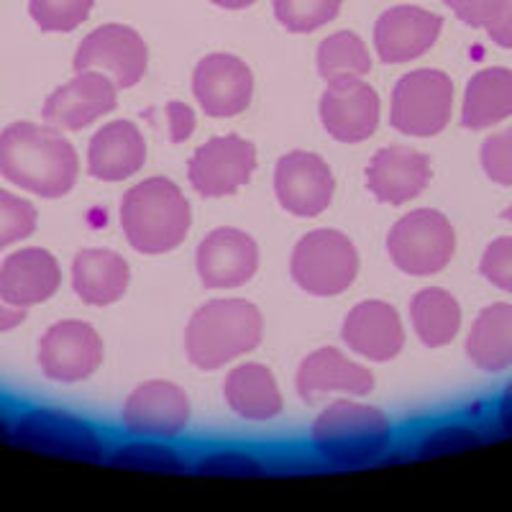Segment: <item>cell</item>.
<instances>
[{"instance_id":"1","label":"cell","mask_w":512,"mask_h":512,"mask_svg":"<svg viewBox=\"0 0 512 512\" xmlns=\"http://www.w3.org/2000/svg\"><path fill=\"white\" fill-rule=\"evenodd\" d=\"M0 175L39 198H62L80 177V157L59 128L16 121L0 134Z\"/></svg>"},{"instance_id":"2","label":"cell","mask_w":512,"mask_h":512,"mask_svg":"<svg viewBox=\"0 0 512 512\" xmlns=\"http://www.w3.org/2000/svg\"><path fill=\"white\" fill-rule=\"evenodd\" d=\"M264 338V315L249 300L221 297L200 305L185 328V351L190 364L216 372L233 359L259 349Z\"/></svg>"},{"instance_id":"3","label":"cell","mask_w":512,"mask_h":512,"mask_svg":"<svg viewBox=\"0 0 512 512\" xmlns=\"http://www.w3.org/2000/svg\"><path fill=\"white\" fill-rule=\"evenodd\" d=\"M192 210L185 192L167 177H149L126 190L121 200V228L131 249L162 256L185 244Z\"/></svg>"},{"instance_id":"4","label":"cell","mask_w":512,"mask_h":512,"mask_svg":"<svg viewBox=\"0 0 512 512\" xmlns=\"http://www.w3.org/2000/svg\"><path fill=\"white\" fill-rule=\"evenodd\" d=\"M315 454L336 469H356L382 459L392 446V425L379 408L333 400L310 428Z\"/></svg>"},{"instance_id":"5","label":"cell","mask_w":512,"mask_h":512,"mask_svg":"<svg viewBox=\"0 0 512 512\" xmlns=\"http://www.w3.org/2000/svg\"><path fill=\"white\" fill-rule=\"evenodd\" d=\"M290 277L308 295L336 297L359 277V251L344 231H310L292 249Z\"/></svg>"},{"instance_id":"6","label":"cell","mask_w":512,"mask_h":512,"mask_svg":"<svg viewBox=\"0 0 512 512\" xmlns=\"http://www.w3.org/2000/svg\"><path fill=\"white\" fill-rule=\"evenodd\" d=\"M456 231L441 210L418 208L387 233V254L410 277H433L454 259Z\"/></svg>"},{"instance_id":"7","label":"cell","mask_w":512,"mask_h":512,"mask_svg":"<svg viewBox=\"0 0 512 512\" xmlns=\"http://www.w3.org/2000/svg\"><path fill=\"white\" fill-rule=\"evenodd\" d=\"M454 113V82L446 72L425 67L395 82L390 98V123L415 139L441 134Z\"/></svg>"},{"instance_id":"8","label":"cell","mask_w":512,"mask_h":512,"mask_svg":"<svg viewBox=\"0 0 512 512\" xmlns=\"http://www.w3.org/2000/svg\"><path fill=\"white\" fill-rule=\"evenodd\" d=\"M13 436L21 446L77 461H103L105 441L80 415L36 408L18 418Z\"/></svg>"},{"instance_id":"9","label":"cell","mask_w":512,"mask_h":512,"mask_svg":"<svg viewBox=\"0 0 512 512\" xmlns=\"http://www.w3.org/2000/svg\"><path fill=\"white\" fill-rule=\"evenodd\" d=\"M256 146L236 134L216 136L198 146L187 162V180L200 198H226L251 180Z\"/></svg>"},{"instance_id":"10","label":"cell","mask_w":512,"mask_h":512,"mask_svg":"<svg viewBox=\"0 0 512 512\" xmlns=\"http://www.w3.org/2000/svg\"><path fill=\"white\" fill-rule=\"evenodd\" d=\"M149 67V49L139 31L123 24L98 26L80 41L75 54V72H105L118 90L134 88Z\"/></svg>"},{"instance_id":"11","label":"cell","mask_w":512,"mask_h":512,"mask_svg":"<svg viewBox=\"0 0 512 512\" xmlns=\"http://www.w3.org/2000/svg\"><path fill=\"white\" fill-rule=\"evenodd\" d=\"M103 364V338L85 320H59L39 341V367L59 384L85 382Z\"/></svg>"},{"instance_id":"12","label":"cell","mask_w":512,"mask_h":512,"mask_svg":"<svg viewBox=\"0 0 512 512\" xmlns=\"http://www.w3.org/2000/svg\"><path fill=\"white\" fill-rule=\"evenodd\" d=\"M190 397L167 379L139 384L123 405V428L134 438L172 441L190 423Z\"/></svg>"},{"instance_id":"13","label":"cell","mask_w":512,"mask_h":512,"mask_svg":"<svg viewBox=\"0 0 512 512\" xmlns=\"http://www.w3.org/2000/svg\"><path fill=\"white\" fill-rule=\"evenodd\" d=\"M320 121L341 144H359L377 134L382 100L361 77H338L320 98Z\"/></svg>"},{"instance_id":"14","label":"cell","mask_w":512,"mask_h":512,"mask_svg":"<svg viewBox=\"0 0 512 512\" xmlns=\"http://www.w3.org/2000/svg\"><path fill=\"white\" fill-rule=\"evenodd\" d=\"M118 108V85L98 70L77 72L44 100L41 118L59 131H82Z\"/></svg>"},{"instance_id":"15","label":"cell","mask_w":512,"mask_h":512,"mask_svg":"<svg viewBox=\"0 0 512 512\" xmlns=\"http://www.w3.org/2000/svg\"><path fill=\"white\" fill-rule=\"evenodd\" d=\"M192 95L210 118H233L244 113L254 98V75L244 59L233 54H208L195 64Z\"/></svg>"},{"instance_id":"16","label":"cell","mask_w":512,"mask_h":512,"mask_svg":"<svg viewBox=\"0 0 512 512\" xmlns=\"http://www.w3.org/2000/svg\"><path fill=\"white\" fill-rule=\"evenodd\" d=\"M336 180L326 159L313 152H290L274 167L277 203L297 218H315L333 203Z\"/></svg>"},{"instance_id":"17","label":"cell","mask_w":512,"mask_h":512,"mask_svg":"<svg viewBox=\"0 0 512 512\" xmlns=\"http://www.w3.org/2000/svg\"><path fill=\"white\" fill-rule=\"evenodd\" d=\"M198 277L208 290H236L259 272V244L241 228L210 231L198 246Z\"/></svg>"},{"instance_id":"18","label":"cell","mask_w":512,"mask_h":512,"mask_svg":"<svg viewBox=\"0 0 512 512\" xmlns=\"http://www.w3.org/2000/svg\"><path fill=\"white\" fill-rule=\"evenodd\" d=\"M443 18L420 6H395L374 24V52L384 64H405L436 47Z\"/></svg>"},{"instance_id":"19","label":"cell","mask_w":512,"mask_h":512,"mask_svg":"<svg viewBox=\"0 0 512 512\" xmlns=\"http://www.w3.org/2000/svg\"><path fill=\"white\" fill-rule=\"evenodd\" d=\"M295 390L305 405H315L328 395L367 397L374 390V374L364 364L351 361L344 351L323 346L303 359L295 377Z\"/></svg>"},{"instance_id":"20","label":"cell","mask_w":512,"mask_h":512,"mask_svg":"<svg viewBox=\"0 0 512 512\" xmlns=\"http://www.w3.org/2000/svg\"><path fill=\"white\" fill-rule=\"evenodd\" d=\"M431 159L410 146H384L369 159L367 187L379 203H410L431 185Z\"/></svg>"},{"instance_id":"21","label":"cell","mask_w":512,"mask_h":512,"mask_svg":"<svg viewBox=\"0 0 512 512\" xmlns=\"http://www.w3.org/2000/svg\"><path fill=\"white\" fill-rule=\"evenodd\" d=\"M341 338L356 356L384 364L405 349V326L390 303L364 300L349 310Z\"/></svg>"},{"instance_id":"22","label":"cell","mask_w":512,"mask_h":512,"mask_svg":"<svg viewBox=\"0 0 512 512\" xmlns=\"http://www.w3.org/2000/svg\"><path fill=\"white\" fill-rule=\"evenodd\" d=\"M62 285L57 256L41 246L18 249L0 264V297L16 308H34L47 303Z\"/></svg>"},{"instance_id":"23","label":"cell","mask_w":512,"mask_h":512,"mask_svg":"<svg viewBox=\"0 0 512 512\" xmlns=\"http://www.w3.org/2000/svg\"><path fill=\"white\" fill-rule=\"evenodd\" d=\"M146 164L144 134L131 121H111L88 144V172L100 182H123Z\"/></svg>"},{"instance_id":"24","label":"cell","mask_w":512,"mask_h":512,"mask_svg":"<svg viewBox=\"0 0 512 512\" xmlns=\"http://www.w3.org/2000/svg\"><path fill=\"white\" fill-rule=\"evenodd\" d=\"M131 285V267L118 251L82 249L72 262V290L85 305L118 303Z\"/></svg>"},{"instance_id":"25","label":"cell","mask_w":512,"mask_h":512,"mask_svg":"<svg viewBox=\"0 0 512 512\" xmlns=\"http://www.w3.org/2000/svg\"><path fill=\"white\" fill-rule=\"evenodd\" d=\"M223 397L233 413L251 423L274 420L285 408L280 384L274 379L272 369L256 361H246L228 372L223 382Z\"/></svg>"},{"instance_id":"26","label":"cell","mask_w":512,"mask_h":512,"mask_svg":"<svg viewBox=\"0 0 512 512\" xmlns=\"http://www.w3.org/2000/svg\"><path fill=\"white\" fill-rule=\"evenodd\" d=\"M512 116V70L487 67L469 80L461 105V126L482 131Z\"/></svg>"},{"instance_id":"27","label":"cell","mask_w":512,"mask_h":512,"mask_svg":"<svg viewBox=\"0 0 512 512\" xmlns=\"http://www.w3.org/2000/svg\"><path fill=\"white\" fill-rule=\"evenodd\" d=\"M466 356L482 372L497 374L512 367V305H487L466 338Z\"/></svg>"},{"instance_id":"28","label":"cell","mask_w":512,"mask_h":512,"mask_svg":"<svg viewBox=\"0 0 512 512\" xmlns=\"http://www.w3.org/2000/svg\"><path fill=\"white\" fill-rule=\"evenodd\" d=\"M410 323L423 346H448L461 331L459 300L443 287H425L410 300Z\"/></svg>"},{"instance_id":"29","label":"cell","mask_w":512,"mask_h":512,"mask_svg":"<svg viewBox=\"0 0 512 512\" xmlns=\"http://www.w3.org/2000/svg\"><path fill=\"white\" fill-rule=\"evenodd\" d=\"M315 64L318 75L326 82L338 77H364L372 70V54L354 31H338L320 41Z\"/></svg>"},{"instance_id":"30","label":"cell","mask_w":512,"mask_h":512,"mask_svg":"<svg viewBox=\"0 0 512 512\" xmlns=\"http://www.w3.org/2000/svg\"><path fill=\"white\" fill-rule=\"evenodd\" d=\"M108 464L118 469H136V472H162L182 474L187 472V459L175 446L162 443L159 438H139L126 441L108 454Z\"/></svg>"},{"instance_id":"31","label":"cell","mask_w":512,"mask_h":512,"mask_svg":"<svg viewBox=\"0 0 512 512\" xmlns=\"http://www.w3.org/2000/svg\"><path fill=\"white\" fill-rule=\"evenodd\" d=\"M274 16L292 34H313L341 13L344 0H272Z\"/></svg>"},{"instance_id":"32","label":"cell","mask_w":512,"mask_h":512,"mask_svg":"<svg viewBox=\"0 0 512 512\" xmlns=\"http://www.w3.org/2000/svg\"><path fill=\"white\" fill-rule=\"evenodd\" d=\"M95 0H29V13L41 31L70 34L88 21Z\"/></svg>"},{"instance_id":"33","label":"cell","mask_w":512,"mask_h":512,"mask_svg":"<svg viewBox=\"0 0 512 512\" xmlns=\"http://www.w3.org/2000/svg\"><path fill=\"white\" fill-rule=\"evenodd\" d=\"M36 223H39V216L31 200L18 198L0 187V251L29 239L36 231Z\"/></svg>"},{"instance_id":"34","label":"cell","mask_w":512,"mask_h":512,"mask_svg":"<svg viewBox=\"0 0 512 512\" xmlns=\"http://www.w3.org/2000/svg\"><path fill=\"white\" fill-rule=\"evenodd\" d=\"M195 472L208 477H262L264 461L259 456L241 451V448H221L213 454H205L195 464Z\"/></svg>"},{"instance_id":"35","label":"cell","mask_w":512,"mask_h":512,"mask_svg":"<svg viewBox=\"0 0 512 512\" xmlns=\"http://www.w3.org/2000/svg\"><path fill=\"white\" fill-rule=\"evenodd\" d=\"M484 175L502 187L512 185V126L484 139L479 149Z\"/></svg>"},{"instance_id":"36","label":"cell","mask_w":512,"mask_h":512,"mask_svg":"<svg viewBox=\"0 0 512 512\" xmlns=\"http://www.w3.org/2000/svg\"><path fill=\"white\" fill-rule=\"evenodd\" d=\"M479 274L492 287L512 295V236H500L484 249Z\"/></svg>"},{"instance_id":"37","label":"cell","mask_w":512,"mask_h":512,"mask_svg":"<svg viewBox=\"0 0 512 512\" xmlns=\"http://www.w3.org/2000/svg\"><path fill=\"white\" fill-rule=\"evenodd\" d=\"M482 441L479 433H474L466 425H441L433 433L423 438V446H418V456H436L448 454V451H461V448H472Z\"/></svg>"},{"instance_id":"38","label":"cell","mask_w":512,"mask_h":512,"mask_svg":"<svg viewBox=\"0 0 512 512\" xmlns=\"http://www.w3.org/2000/svg\"><path fill=\"white\" fill-rule=\"evenodd\" d=\"M443 3L472 29H487L505 8V0H443Z\"/></svg>"},{"instance_id":"39","label":"cell","mask_w":512,"mask_h":512,"mask_svg":"<svg viewBox=\"0 0 512 512\" xmlns=\"http://www.w3.org/2000/svg\"><path fill=\"white\" fill-rule=\"evenodd\" d=\"M167 123H169V141L172 144H182L195 131V111L187 103L172 100L167 103Z\"/></svg>"},{"instance_id":"40","label":"cell","mask_w":512,"mask_h":512,"mask_svg":"<svg viewBox=\"0 0 512 512\" xmlns=\"http://www.w3.org/2000/svg\"><path fill=\"white\" fill-rule=\"evenodd\" d=\"M489 39L495 41L497 47L512 49V0H505V8L500 11V16L487 26Z\"/></svg>"},{"instance_id":"41","label":"cell","mask_w":512,"mask_h":512,"mask_svg":"<svg viewBox=\"0 0 512 512\" xmlns=\"http://www.w3.org/2000/svg\"><path fill=\"white\" fill-rule=\"evenodd\" d=\"M26 320V310L16 308V305L6 303L3 297H0V333L11 331V328H18Z\"/></svg>"},{"instance_id":"42","label":"cell","mask_w":512,"mask_h":512,"mask_svg":"<svg viewBox=\"0 0 512 512\" xmlns=\"http://www.w3.org/2000/svg\"><path fill=\"white\" fill-rule=\"evenodd\" d=\"M497 423L505 433L512 436V382L507 384L505 392L500 395V405H497Z\"/></svg>"},{"instance_id":"43","label":"cell","mask_w":512,"mask_h":512,"mask_svg":"<svg viewBox=\"0 0 512 512\" xmlns=\"http://www.w3.org/2000/svg\"><path fill=\"white\" fill-rule=\"evenodd\" d=\"M210 3H216L218 8H226V11H244V8L254 6L256 0H210Z\"/></svg>"},{"instance_id":"44","label":"cell","mask_w":512,"mask_h":512,"mask_svg":"<svg viewBox=\"0 0 512 512\" xmlns=\"http://www.w3.org/2000/svg\"><path fill=\"white\" fill-rule=\"evenodd\" d=\"M502 218H505V221H507V223H512V203H510V205H507V208H505V210H502Z\"/></svg>"}]
</instances>
